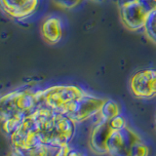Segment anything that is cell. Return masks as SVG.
Returning <instances> with one entry per match:
<instances>
[{
  "instance_id": "1",
  "label": "cell",
  "mask_w": 156,
  "mask_h": 156,
  "mask_svg": "<svg viewBox=\"0 0 156 156\" xmlns=\"http://www.w3.org/2000/svg\"><path fill=\"white\" fill-rule=\"evenodd\" d=\"M75 131L76 123L69 117L37 107L9 136V139L16 154L27 155L29 150L40 144L55 147L69 145Z\"/></svg>"
},
{
  "instance_id": "2",
  "label": "cell",
  "mask_w": 156,
  "mask_h": 156,
  "mask_svg": "<svg viewBox=\"0 0 156 156\" xmlns=\"http://www.w3.org/2000/svg\"><path fill=\"white\" fill-rule=\"evenodd\" d=\"M36 109L35 92L20 90L4 95L0 101V117L3 132L9 136Z\"/></svg>"
},
{
  "instance_id": "3",
  "label": "cell",
  "mask_w": 156,
  "mask_h": 156,
  "mask_svg": "<svg viewBox=\"0 0 156 156\" xmlns=\"http://www.w3.org/2000/svg\"><path fill=\"white\" fill-rule=\"evenodd\" d=\"M85 91L76 85L51 86L35 92L37 107L62 113L71 102L85 94Z\"/></svg>"
},
{
  "instance_id": "4",
  "label": "cell",
  "mask_w": 156,
  "mask_h": 156,
  "mask_svg": "<svg viewBox=\"0 0 156 156\" xmlns=\"http://www.w3.org/2000/svg\"><path fill=\"white\" fill-rule=\"evenodd\" d=\"M105 153L141 156L147 155L149 150L147 146L141 141L140 136L127 126L118 129L113 125V129L111 130L105 144Z\"/></svg>"
},
{
  "instance_id": "5",
  "label": "cell",
  "mask_w": 156,
  "mask_h": 156,
  "mask_svg": "<svg viewBox=\"0 0 156 156\" xmlns=\"http://www.w3.org/2000/svg\"><path fill=\"white\" fill-rule=\"evenodd\" d=\"M121 21L126 28L138 31L145 26L150 12L156 8L155 0H118Z\"/></svg>"
},
{
  "instance_id": "6",
  "label": "cell",
  "mask_w": 156,
  "mask_h": 156,
  "mask_svg": "<svg viewBox=\"0 0 156 156\" xmlns=\"http://www.w3.org/2000/svg\"><path fill=\"white\" fill-rule=\"evenodd\" d=\"M106 99L87 94L78 98L76 101L68 105L63 114L74 121L76 124L84 122L92 117L97 116L101 111Z\"/></svg>"
},
{
  "instance_id": "7",
  "label": "cell",
  "mask_w": 156,
  "mask_h": 156,
  "mask_svg": "<svg viewBox=\"0 0 156 156\" xmlns=\"http://www.w3.org/2000/svg\"><path fill=\"white\" fill-rule=\"evenodd\" d=\"M130 89L139 99H150L156 96V69H143L131 77Z\"/></svg>"
},
{
  "instance_id": "8",
  "label": "cell",
  "mask_w": 156,
  "mask_h": 156,
  "mask_svg": "<svg viewBox=\"0 0 156 156\" xmlns=\"http://www.w3.org/2000/svg\"><path fill=\"white\" fill-rule=\"evenodd\" d=\"M39 0H1L3 11L17 20L28 18L37 8Z\"/></svg>"
},
{
  "instance_id": "9",
  "label": "cell",
  "mask_w": 156,
  "mask_h": 156,
  "mask_svg": "<svg viewBox=\"0 0 156 156\" xmlns=\"http://www.w3.org/2000/svg\"><path fill=\"white\" fill-rule=\"evenodd\" d=\"M41 35L47 43L54 45L61 41L62 27L61 20L57 17L47 18L41 24Z\"/></svg>"
},
{
  "instance_id": "10",
  "label": "cell",
  "mask_w": 156,
  "mask_h": 156,
  "mask_svg": "<svg viewBox=\"0 0 156 156\" xmlns=\"http://www.w3.org/2000/svg\"><path fill=\"white\" fill-rule=\"evenodd\" d=\"M120 115L119 106L114 101L112 100H105V102L102 105L101 111L97 114L99 117L98 121H106L111 120L114 117Z\"/></svg>"
},
{
  "instance_id": "11",
  "label": "cell",
  "mask_w": 156,
  "mask_h": 156,
  "mask_svg": "<svg viewBox=\"0 0 156 156\" xmlns=\"http://www.w3.org/2000/svg\"><path fill=\"white\" fill-rule=\"evenodd\" d=\"M144 29L150 40L156 43V8L150 12Z\"/></svg>"
},
{
  "instance_id": "12",
  "label": "cell",
  "mask_w": 156,
  "mask_h": 156,
  "mask_svg": "<svg viewBox=\"0 0 156 156\" xmlns=\"http://www.w3.org/2000/svg\"><path fill=\"white\" fill-rule=\"evenodd\" d=\"M82 0H53V2L63 9H74L81 3Z\"/></svg>"
},
{
  "instance_id": "13",
  "label": "cell",
  "mask_w": 156,
  "mask_h": 156,
  "mask_svg": "<svg viewBox=\"0 0 156 156\" xmlns=\"http://www.w3.org/2000/svg\"><path fill=\"white\" fill-rule=\"evenodd\" d=\"M92 1H95V2H105V0H92Z\"/></svg>"
},
{
  "instance_id": "14",
  "label": "cell",
  "mask_w": 156,
  "mask_h": 156,
  "mask_svg": "<svg viewBox=\"0 0 156 156\" xmlns=\"http://www.w3.org/2000/svg\"><path fill=\"white\" fill-rule=\"evenodd\" d=\"M155 1H156V0H155Z\"/></svg>"
}]
</instances>
